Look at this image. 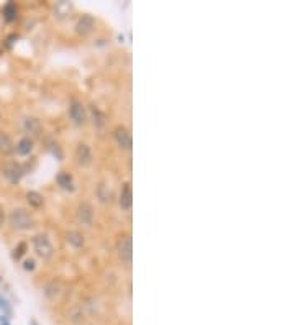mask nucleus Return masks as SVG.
Instances as JSON below:
<instances>
[{
	"mask_svg": "<svg viewBox=\"0 0 295 325\" xmlns=\"http://www.w3.org/2000/svg\"><path fill=\"white\" fill-rule=\"evenodd\" d=\"M71 10H72V5L69 2H66V0H63V2H57L56 7H54V12H56V15L59 16V18H63V16L69 15Z\"/></svg>",
	"mask_w": 295,
	"mask_h": 325,
	"instance_id": "nucleus-22",
	"label": "nucleus"
},
{
	"mask_svg": "<svg viewBox=\"0 0 295 325\" xmlns=\"http://www.w3.org/2000/svg\"><path fill=\"white\" fill-rule=\"evenodd\" d=\"M27 202L30 204V207H33V209H40V207L45 205V197L40 193H36V190H28Z\"/></svg>",
	"mask_w": 295,
	"mask_h": 325,
	"instance_id": "nucleus-20",
	"label": "nucleus"
},
{
	"mask_svg": "<svg viewBox=\"0 0 295 325\" xmlns=\"http://www.w3.org/2000/svg\"><path fill=\"white\" fill-rule=\"evenodd\" d=\"M4 222H5V214H4V209H2V207H0V227L4 225Z\"/></svg>",
	"mask_w": 295,
	"mask_h": 325,
	"instance_id": "nucleus-26",
	"label": "nucleus"
},
{
	"mask_svg": "<svg viewBox=\"0 0 295 325\" xmlns=\"http://www.w3.org/2000/svg\"><path fill=\"white\" fill-rule=\"evenodd\" d=\"M0 173H2V176L7 182H10V184H18L25 174H27V166H23L16 161H8V163L2 164Z\"/></svg>",
	"mask_w": 295,
	"mask_h": 325,
	"instance_id": "nucleus-3",
	"label": "nucleus"
},
{
	"mask_svg": "<svg viewBox=\"0 0 295 325\" xmlns=\"http://www.w3.org/2000/svg\"><path fill=\"white\" fill-rule=\"evenodd\" d=\"M4 18L7 23H13L16 18H18V7H16L15 2H8L4 7Z\"/></svg>",
	"mask_w": 295,
	"mask_h": 325,
	"instance_id": "nucleus-19",
	"label": "nucleus"
},
{
	"mask_svg": "<svg viewBox=\"0 0 295 325\" xmlns=\"http://www.w3.org/2000/svg\"><path fill=\"white\" fill-rule=\"evenodd\" d=\"M118 205H120V209L128 212L131 211L133 207V189H131V182H123L122 190H120V197H118Z\"/></svg>",
	"mask_w": 295,
	"mask_h": 325,
	"instance_id": "nucleus-10",
	"label": "nucleus"
},
{
	"mask_svg": "<svg viewBox=\"0 0 295 325\" xmlns=\"http://www.w3.org/2000/svg\"><path fill=\"white\" fill-rule=\"evenodd\" d=\"M95 30V18L92 15H82L75 23V33L81 36H89Z\"/></svg>",
	"mask_w": 295,
	"mask_h": 325,
	"instance_id": "nucleus-9",
	"label": "nucleus"
},
{
	"mask_svg": "<svg viewBox=\"0 0 295 325\" xmlns=\"http://www.w3.org/2000/svg\"><path fill=\"white\" fill-rule=\"evenodd\" d=\"M0 311H4L5 314H10V305H8V301L4 296H0Z\"/></svg>",
	"mask_w": 295,
	"mask_h": 325,
	"instance_id": "nucleus-25",
	"label": "nucleus"
},
{
	"mask_svg": "<svg viewBox=\"0 0 295 325\" xmlns=\"http://www.w3.org/2000/svg\"><path fill=\"white\" fill-rule=\"evenodd\" d=\"M25 253H27V243H25V241H20V243L15 246L12 256H13V260H15V261H18Z\"/></svg>",
	"mask_w": 295,
	"mask_h": 325,
	"instance_id": "nucleus-23",
	"label": "nucleus"
},
{
	"mask_svg": "<svg viewBox=\"0 0 295 325\" xmlns=\"http://www.w3.org/2000/svg\"><path fill=\"white\" fill-rule=\"evenodd\" d=\"M113 140L115 143L120 146V149H125V151H130L133 146V137L131 131L125 127V125H118L113 130Z\"/></svg>",
	"mask_w": 295,
	"mask_h": 325,
	"instance_id": "nucleus-7",
	"label": "nucleus"
},
{
	"mask_svg": "<svg viewBox=\"0 0 295 325\" xmlns=\"http://www.w3.org/2000/svg\"><path fill=\"white\" fill-rule=\"evenodd\" d=\"M35 149V140L30 137H23L18 140V143L15 145V153L18 156H30Z\"/></svg>",
	"mask_w": 295,
	"mask_h": 325,
	"instance_id": "nucleus-14",
	"label": "nucleus"
},
{
	"mask_svg": "<svg viewBox=\"0 0 295 325\" xmlns=\"http://www.w3.org/2000/svg\"><path fill=\"white\" fill-rule=\"evenodd\" d=\"M45 296L48 297V299H56L57 296H59V293H61V286H59V282H56V281H51V282H48V284L45 286Z\"/></svg>",
	"mask_w": 295,
	"mask_h": 325,
	"instance_id": "nucleus-21",
	"label": "nucleus"
},
{
	"mask_svg": "<svg viewBox=\"0 0 295 325\" xmlns=\"http://www.w3.org/2000/svg\"><path fill=\"white\" fill-rule=\"evenodd\" d=\"M30 325H38V323H36L35 320H31V322H30Z\"/></svg>",
	"mask_w": 295,
	"mask_h": 325,
	"instance_id": "nucleus-27",
	"label": "nucleus"
},
{
	"mask_svg": "<svg viewBox=\"0 0 295 325\" xmlns=\"http://www.w3.org/2000/svg\"><path fill=\"white\" fill-rule=\"evenodd\" d=\"M0 119H2V112H0Z\"/></svg>",
	"mask_w": 295,
	"mask_h": 325,
	"instance_id": "nucleus-28",
	"label": "nucleus"
},
{
	"mask_svg": "<svg viewBox=\"0 0 295 325\" xmlns=\"http://www.w3.org/2000/svg\"><path fill=\"white\" fill-rule=\"evenodd\" d=\"M15 153V143L7 131H0V155L8 156Z\"/></svg>",
	"mask_w": 295,
	"mask_h": 325,
	"instance_id": "nucleus-16",
	"label": "nucleus"
},
{
	"mask_svg": "<svg viewBox=\"0 0 295 325\" xmlns=\"http://www.w3.org/2000/svg\"><path fill=\"white\" fill-rule=\"evenodd\" d=\"M69 119L75 127H82V125H86V122L89 119L86 105H84L79 99H75V97H72L71 102H69Z\"/></svg>",
	"mask_w": 295,
	"mask_h": 325,
	"instance_id": "nucleus-4",
	"label": "nucleus"
},
{
	"mask_svg": "<svg viewBox=\"0 0 295 325\" xmlns=\"http://www.w3.org/2000/svg\"><path fill=\"white\" fill-rule=\"evenodd\" d=\"M116 253L118 258L125 263V264H131L133 261V240L130 233H126V235L120 237L116 243Z\"/></svg>",
	"mask_w": 295,
	"mask_h": 325,
	"instance_id": "nucleus-5",
	"label": "nucleus"
},
{
	"mask_svg": "<svg viewBox=\"0 0 295 325\" xmlns=\"http://www.w3.org/2000/svg\"><path fill=\"white\" fill-rule=\"evenodd\" d=\"M87 115H90V120H92V123H94V127L97 130H104L105 123H107V117H105V113L102 110H100V107H97L95 104H92L89 107V113Z\"/></svg>",
	"mask_w": 295,
	"mask_h": 325,
	"instance_id": "nucleus-13",
	"label": "nucleus"
},
{
	"mask_svg": "<svg viewBox=\"0 0 295 325\" xmlns=\"http://www.w3.org/2000/svg\"><path fill=\"white\" fill-rule=\"evenodd\" d=\"M22 128L27 133V137H30L31 140H36L43 137V123L38 119V117H25L22 122Z\"/></svg>",
	"mask_w": 295,
	"mask_h": 325,
	"instance_id": "nucleus-6",
	"label": "nucleus"
},
{
	"mask_svg": "<svg viewBox=\"0 0 295 325\" xmlns=\"http://www.w3.org/2000/svg\"><path fill=\"white\" fill-rule=\"evenodd\" d=\"M8 223H10L13 230L27 232L35 227V219H33V215L27 209L16 207V209L10 211V214H8Z\"/></svg>",
	"mask_w": 295,
	"mask_h": 325,
	"instance_id": "nucleus-1",
	"label": "nucleus"
},
{
	"mask_svg": "<svg viewBox=\"0 0 295 325\" xmlns=\"http://www.w3.org/2000/svg\"><path fill=\"white\" fill-rule=\"evenodd\" d=\"M75 160L82 166V168H87L94 161V155H92V149L87 143H81L75 146Z\"/></svg>",
	"mask_w": 295,
	"mask_h": 325,
	"instance_id": "nucleus-11",
	"label": "nucleus"
},
{
	"mask_svg": "<svg viewBox=\"0 0 295 325\" xmlns=\"http://www.w3.org/2000/svg\"><path fill=\"white\" fill-rule=\"evenodd\" d=\"M75 217H77L79 223L86 225V227H90L94 223V207L89 202H79L77 211H75Z\"/></svg>",
	"mask_w": 295,
	"mask_h": 325,
	"instance_id": "nucleus-8",
	"label": "nucleus"
},
{
	"mask_svg": "<svg viewBox=\"0 0 295 325\" xmlns=\"http://www.w3.org/2000/svg\"><path fill=\"white\" fill-rule=\"evenodd\" d=\"M46 148H48V151L51 153L57 161H63V160H64L63 148H61V145H59L54 138H48V140H46Z\"/></svg>",
	"mask_w": 295,
	"mask_h": 325,
	"instance_id": "nucleus-18",
	"label": "nucleus"
},
{
	"mask_svg": "<svg viewBox=\"0 0 295 325\" xmlns=\"http://www.w3.org/2000/svg\"><path fill=\"white\" fill-rule=\"evenodd\" d=\"M23 270L25 271H35L36 270V263H35V260H25V263H23Z\"/></svg>",
	"mask_w": 295,
	"mask_h": 325,
	"instance_id": "nucleus-24",
	"label": "nucleus"
},
{
	"mask_svg": "<svg viewBox=\"0 0 295 325\" xmlns=\"http://www.w3.org/2000/svg\"><path fill=\"white\" fill-rule=\"evenodd\" d=\"M56 182H57V186L61 187L63 190H66V193H75V182H74V178L71 176L69 173H66V171H59L56 174Z\"/></svg>",
	"mask_w": 295,
	"mask_h": 325,
	"instance_id": "nucleus-12",
	"label": "nucleus"
},
{
	"mask_svg": "<svg viewBox=\"0 0 295 325\" xmlns=\"http://www.w3.org/2000/svg\"><path fill=\"white\" fill-rule=\"evenodd\" d=\"M33 248H35L36 255L41 258V260H51L53 255H54V246H53V241L49 238L46 233H38V235L33 237Z\"/></svg>",
	"mask_w": 295,
	"mask_h": 325,
	"instance_id": "nucleus-2",
	"label": "nucleus"
},
{
	"mask_svg": "<svg viewBox=\"0 0 295 325\" xmlns=\"http://www.w3.org/2000/svg\"><path fill=\"white\" fill-rule=\"evenodd\" d=\"M95 196L99 199V202H102V204L113 202V193H112V189L108 187L107 182H99V186L95 189Z\"/></svg>",
	"mask_w": 295,
	"mask_h": 325,
	"instance_id": "nucleus-15",
	"label": "nucleus"
},
{
	"mask_svg": "<svg viewBox=\"0 0 295 325\" xmlns=\"http://www.w3.org/2000/svg\"><path fill=\"white\" fill-rule=\"evenodd\" d=\"M66 241H67V243H69L72 248L81 250V248H84V245H86V237H84L82 233L77 232V230H71V232H67Z\"/></svg>",
	"mask_w": 295,
	"mask_h": 325,
	"instance_id": "nucleus-17",
	"label": "nucleus"
}]
</instances>
